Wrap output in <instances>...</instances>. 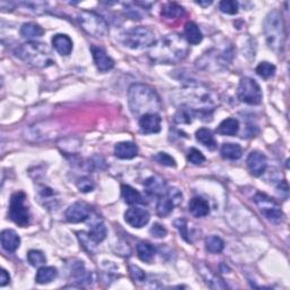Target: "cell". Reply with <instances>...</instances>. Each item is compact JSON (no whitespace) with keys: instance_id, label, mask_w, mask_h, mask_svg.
Listing matches in <instances>:
<instances>
[{"instance_id":"1","label":"cell","mask_w":290,"mask_h":290,"mask_svg":"<svg viewBox=\"0 0 290 290\" xmlns=\"http://www.w3.org/2000/svg\"><path fill=\"white\" fill-rule=\"evenodd\" d=\"M188 42L179 34H168L154 42L149 51L152 61L173 65L183 61L188 55Z\"/></svg>"},{"instance_id":"2","label":"cell","mask_w":290,"mask_h":290,"mask_svg":"<svg viewBox=\"0 0 290 290\" xmlns=\"http://www.w3.org/2000/svg\"><path fill=\"white\" fill-rule=\"evenodd\" d=\"M128 104L131 114L141 118L146 114H158L162 108L160 98L154 88L136 83L128 88Z\"/></svg>"},{"instance_id":"3","label":"cell","mask_w":290,"mask_h":290,"mask_svg":"<svg viewBox=\"0 0 290 290\" xmlns=\"http://www.w3.org/2000/svg\"><path fill=\"white\" fill-rule=\"evenodd\" d=\"M15 56L28 65L36 68H47L55 64L50 47L42 42L30 41L20 44L15 50Z\"/></svg>"},{"instance_id":"4","label":"cell","mask_w":290,"mask_h":290,"mask_svg":"<svg viewBox=\"0 0 290 290\" xmlns=\"http://www.w3.org/2000/svg\"><path fill=\"white\" fill-rule=\"evenodd\" d=\"M263 31L269 48L276 52L281 51L286 40V31L283 17L279 10H272L267 14L263 24Z\"/></svg>"},{"instance_id":"5","label":"cell","mask_w":290,"mask_h":290,"mask_svg":"<svg viewBox=\"0 0 290 290\" xmlns=\"http://www.w3.org/2000/svg\"><path fill=\"white\" fill-rule=\"evenodd\" d=\"M121 43L127 48L133 50H142L145 48H151L155 42V35L150 29L145 26H136L127 30L121 34Z\"/></svg>"},{"instance_id":"6","label":"cell","mask_w":290,"mask_h":290,"mask_svg":"<svg viewBox=\"0 0 290 290\" xmlns=\"http://www.w3.org/2000/svg\"><path fill=\"white\" fill-rule=\"evenodd\" d=\"M78 23L85 32L94 38H104L109 33V25L102 16L94 12L84 10L77 17Z\"/></svg>"},{"instance_id":"7","label":"cell","mask_w":290,"mask_h":290,"mask_svg":"<svg viewBox=\"0 0 290 290\" xmlns=\"http://www.w3.org/2000/svg\"><path fill=\"white\" fill-rule=\"evenodd\" d=\"M26 194L24 192H16L12 195L9 202L8 217L14 224L25 228L31 222L30 209L25 205Z\"/></svg>"},{"instance_id":"8","label":"cell","mask_w":290,"mask_h":290,"mask_svg":"<svg viewBox=\"0 0 290 290\" xmlns=\"http://www.w3.org/2000/svg\"><path fill=\"white\" fill-rule=\"evenodd\" d=\"M237 96L241 102L250 105L260 104L263 99L261 86L251 77L241 78L237 90Z\"/></svg>"},{"instance_id":"9","label":"cell","mask_w":290,"mask_h":290,"mask_svg":"<svg viewBox=\"0 0 290 290\" xmlns=\"http://www.w3.org/2000/svg\"><path fill=\"white\" fill-rule=\"evenodd\" d=\"M254 202L260 209L262 214L264 215L265 219L270 221L272 224H280L283 220V212L281 211L276 201L267 196L266 194L256 193L254 196Z\"/></svg>"},{"instance_id":"10","label":"cell","mask_w":290,"mask_h":290,"mask_svg":"<svg viewBox=\"0 0 290 290\" xmlns=\"http://www.w3.org/2000/svg\"><path fill=\"white\" fill-rule=\"evenodd\" d=\"M182 201L183 194L178 188L172 187L167 189V192L159 197L157 205V212L160 217H167L172 212L173 209L182 203Z\"/></svg>"},{"instance_id":"11","label":"cell","mask_w":290,"mask_h":290,"mask_svg":"<svg viewBox=\"0 0 290 290\" xmlns=\"http://www.w3.org/2000/svg\"><path fill=\"white\" fill-rule=\"evenodd\" d=\"M92 208L85 202H75L66 211V219L71 224H80L90 218Z\"/></svg>"},{"instance_id":"12","label":"cell","mask_w":290,"mask_h":290,"mask_svg":"<svg viewBox=\"0 0 290 290\" xmlns=\"http://www.w3.org/2000/svg\"><path fill=\"white\" fill-rule=\"evenodd\" d=\"M91 52L94 60V64L98 68L99 72L107 73L111 71L115 67V61L111 57H110L104 48L100 46H91Z\"/></svg>"},{"instance_id":"13","label":"cell","mask_w":290,"mask_h":290,"mask_svg":"<svg viewBox=\"0 0 290 290\" xmlns=\"http://www.w3.org/2000/svg\"><path fill=\"white\" fill-rule=\"evenodd\" d=\"M125 221L134 228H143L149 224L150 213L145 209L130 208L125 212Z\"/></svg>"},{"instance_id":"14","label":"cell","mask_w":290,"mask_h":290,"mask_svg":"<svg viewBox=\"0 0 290 290\" xmlns=\"http://www.w3.org/2000/svg\"><path fill=\"white\" fill-rule=\"evenodd\" d=\"M247 168L254 177H260L267 168L266 157L258 151H253L247 158Z\"/></svg>"},{"instance_id":"15","label":"cell","mask_w":290,"mask_h":290,"mask_svg":"<svg viewBox=\"0 0 290 290\" xmlns=\"http://www.w3.org/2000/svg\"><path fill=\"white\" fill-rule=\"evenodd\" d=\"M140 129L143 134H157L161 130V117L159 114H146L139 120Z\"/></svg>"},{"instance_id":"16","label":"cell","mask_w":290,"mask_h":290,"mask_svg":"<svg viewBox=\"0 0 290 290\" xmlns=\"http://www.w3.org/2000/svg\"><path fill=\"white\" fill-rule=\"evenodd\" d=\"M0 241H2L3 249L8 253L16 252L20 244V238L15 230L6 229L0 235Z\"/></svg>"},{"instance_id":"17","label":"cell","mask_w":290,"mask_h":290,"mask_svg":"<svg viewBox=\"0 0 290 290\" xmlns=\"http://www.w3.org/2000/svg\"><path fill=\"white\" fill-rule=\"evenodd\" d=\"M144 188L145 192L151 195V196L160 197L167 192L165 181L158 176H152L147 178L144 183Z\"/></svg>"},{"instance_id":"18","label":"cell","mask_w":290,"mask_h":290,"mask_svg":"<svg viewBox=\"0 0 290 290\" xmlns=\"http://www.w3.org/2000/svg\"><path fill=\"white\" fill-rule=\"evenodd\" d=\"M115 154L123 160L133 159L139 154V147L133 142H120L115 146Z\"/></svg>"},{"instance_id":"19","label":"cell","mask_w":290,"mask_h":290,"mask_svg":"<svg viewBox=\"0 0 290 290\" xmlns=\"http://www.w3.org/2000/svg\"><path fill=\"white\" fill-rule=\"evenodd\" d=\"M52 46L61 56H70L73 51V41L66 34H56L52 38Z\"/></svg>"},{"instance_id":"20","label":"cell","mask_w":290,"mask_h":290,"mask_svg":"<svg viewBox=\"0 0 290 290\" xmlns=\"http://www.w3.org/2000/svg\"><path fill=\"white\" fill-rule=\"evenodd\" d=\"M189 212L194 215L195 218H203L207 217L210 213V205L208 201H205L202 197H193L188 204Z\"/></svg>"},{"instance_id":"21","label":"cell","mask_w":290,"mask_h":290,"mask_svg":"<svg viewBox=\"0 0 290 290\" xmlns=\"http://www.w3.org/2000/svg\"><path fill=\"white\" fill-rule=\"evenodd\" d=\"M184 35H185V40L191 44H199L203 40V34L201 30L197 26L196 23L194 22H187L184 29Z\"/></svg>"},{"instance_id":"22","label":"cell","mask_w":290,"mask_h":290,"mask_svg":"<svg viewBox=\"0 0 290 290\" xmlns=\"http://www.w3.org/2000/svg\"><path fill=\"white\" fill-rule=\"evenodd\" d=\"M19 32L24 39L33 41L35 39L41 38L44 34V30L36 23H25L22 25Z\"/></svg>"},{"instance_id":"23","label":"cell","mask_w":290,"mask_h":290,"mask_svg":"<svg viewBox=\"0 0 290 290\" xmlns=\"http://www.w3.org/2000/svg\"><path fill=\"white\" fill-rule=\"evenodd\" d=\"M239 130V121L236 118H227L220 123L217 133L225 136H234Z\"/></svg>"},{"instance_id":"24","label":"cell","mask_w":290,"mask_h":290,"mask_svg":"<svg viewBox=\"0 0 290 290\" xmlns=\"http://www.w3.org/2000/svg\"><path fill=\"white\" fill-rule=\"evenodd\" d=\"M136 251L137 256H139L140 260L145 263H151L157 253L155 247L147 241L139 242V245L136 247Z\"/></svg>"},{"instance_id":"25","label":"cell","mask_w":290,"mask_h":290,"mask_svg":"<svg viewBox=\"0 0 290 290\" xmlns=\"http://www.w3.org/2000/svg\"><path fill=\"white\" fill-rule=\"evenodd\" d=\"M121 196H123L124 201L128 205H135V204H142L144 203L143 197L139 191H136L129 185H123L121 186Z\"/></svg>"},{"instance_id":"26","label":"cell","mask_w":290,"mask_h":290,"mask_svg":"<svg viewBox=\"0 0 290 290\" xmlns=\"http://www.w3.org/2000/svg\"><path fill=\"white\" fill-rule=\"evenodd\" d=\"M195 137H196V140L199 142V143L204 145L205 147H208L209 150L213 151L217 149V141H215L212 131L210 129L208 128L197 129L196 133H195Z\"/></svg>"},{"instance_id":"27","label":"cell","mask_w":290,"mask_h":290,"mask_svg":"<svg viewBox=\"0 0 290 290\" xmlns=\"http://www.w3.org/2000/svg\"><path fill=\"white\" fill-rule=\"evenodd\" d=\"M72 276L75 279V282L80 284H86L90 283L92 280L91 273L86 271L85 266H84L83 262L75 263L72 267Z\"/></svg>"},{"instance_id":"28","label":"cell","mask_w":290,"mask_h":290,"mask_svg":"<svg viewBox=\"0 0 290 290\" xmlns=\"http://www.w3.org/2000/svg\"><path fill=\"white\" fill-rule=\"evenodd\" d=\"M185 14V10L182 6H179L176 3H168L166 5H163V7L161 9V16L166 19H177L184 16Z\"/></svg>"},{"instance_id":"29","label":"cell","mask_w":290,"mask_h":290,"mask_svg":"<svg viewBox=\"0 0 290 290\" xmlns=\"http://www.w3.org/2000/svg\"><path fill=\"white\" fill-rule=\"evenodd\" d=\"M57 269L54 266H40V269L36 272L35 281L39 284H47L54 281L57 278Z\"/></svg>"},{"instance_id":"30","label":"cell","mask_w":290,"mask_h":290,"mask_svg":"<svg viewBox=\"0 0 290 290\" xmlns=\"http://www.w3.org/2000/svg\"><path fill=\"white\" fill-rule=\"evenodd\" d=\"M221 157L227 160H238L242 155V149L239 144L225 143L220 150Z\"/></svg>"},{"instance_id":"31","label":"cell","mask_w":290,"mask_h":290,"mask_svg":"<svg viewBox=\"0 0 290 290\" xmlns=\"http://www.w3.org/2000/svg\"><path fill=\"white\" fill-rule=\"evenodd\" d=\"M195 116H196V113L191 107H188L186 104H182V107L177 110L175 115V121L177 124L189 125L193 123Z\"/></svg>"},{"instance_id":"32","label":"cell","mask_w":290,"mask_h":290,"mask_svg":"<svg viewBox=\"0 0 290 290\" xmlns=\"http://www.w3.org/2000/svg\"><path fill=\"white\" fill-rule=\"evenodd\" d=\"M90 237L99 244V242H101L105 239V237H107V228H105L104 224L102 221L98 220L97 222H93L91 225V230H90L88 233Z\"/></svg>"},{"instance_id":"33","label":"cell","mask_w":290,"mask_h":290,"mask_svg":"<svg viewBox=\"0 0 290 290\" xmlns=\"http://www.w3.org/2000/svg\"><path fill=\"white\" fill-rule=\"evenodd\" d=\"M205 249L212 254H219L225 249V241L218 236H209L205 239Z\"/></svg>"},{"instance_id":"34","label":"cell","mask_w":290,"mask_h":290,"mask_svg":"<svg viewBox=\"0 0 290 290\" xmlns=\"http://www.w3.org/2000/svg\"><path fill=\"white\" fill-rule=\"evenodd\" d=\"M276 71H277L276 66L269 61L260 62L255 70L257 75L261 76L262 78H264V80H269V78L273 77L274 74H276Z\"/></svg>"},{"instance_id":"35","label":"cell","mask_w":290,"mask_h":290,"mask_svg":"<svg viewBox=\"0 0 290 290\" xmlns=\"http://www.w3.org/2000/svg\"><path fill=\"white\" fill-rule=\"evenodd\" d=\"M28 261L32 266L39 267V266H43L46 264L47 257L43 254V252L38 250H31L28 253Z\"/></svg>"},{"instance_id":"36","label":"cell","mask_w":290,"mask_h":290,"mask_svg":"<svg viewBox=\"0 0 290 290\" xmlns=\"http://www.w3.org/2000/svg\"><path fill=\"white\" fill-rule=\"evenodd\" d=\"M77 238L80 239V242L82 244V246L88 253L96 252L98 244L91 238V237H90L88 233H85V231H80V233H77Z\"/></svg>"},{"instance_id":"37","label":"cell","mask_w":290,"mask_h":290,"mask_svg":"<svg viewBox=\"0 0 290 290\" xmlns=\"http://www.w3.org/2000/svg\"><path fill=\"white\" fill-rule=\"evenodd\" d=\"M238 3L235 0H224L219 4V9L221 12L228 15H236L238 13Z\"/></svg>"},{"instance_id":"38","label":"cell","mask_w":290,"mask_h":290,"mask_svg":"<svg viewBox=\"0 0 290 290\" xmlns=\"http://www.w3.org/2000/svg\"><path fill=\"white\" fill-rule=\"evenodd\" d=\"M124 7H125V13H126V15H127L129 18H131V19H142V17H143V14H142V9L137 8L139 6H137L136 3L125 4Z\"/></svg>"},{"instance_id":"39","label":"cell","mask_w":290,"mask_h":290,"mask_svg":"<svg viewBox=\"0 0 290 290\" xmlns=\"http://www.w3.org/2000/svg\"><path fill=\"white\" fill-rule=\"evenodd\" d=\"M187 160L191 163H193V165L199 166V165H202V163L205 162V157L201 151L195 149V147H192V149L188 151Z\"/></svg>"},{"instance_id":"40","label":"cell","mask_w":290,"mask_h":290,"mask_svg":"<svg viewBox=\"0 0 290 290\" xmlns=\"http://www.w3.org/2000/svg\"><path fill=\"white\" fill-rule=\"evenodd\" d=\"M154 160L160 163V165L165 166V167H173L175 168L176 165V160L173 159L171 155H169L166 152H159V153H157L154 157Z\"/></svg>"},{"instance_id":"41","label":"cell","mask_w":290,"mask_h":290,"mask_svg":"<svg viewBox=\"0 0 290 290\" xmlns=\"http://www.w3.org/2000/svg\"><path fill=\"white\" fill-rule=\"evenodd\" d=\"M77 187L82 193H90V192L93 191L94 187H96V184H94V182L92 181L91 178L83 177V178L78 179Z\"/></svg>"},{"instance_id":"42","label":"cell","mask_w":290,"mask_h":290,"mask_svg":"<svg viewBox=\"0 0 290 290\" xmlns=\"http://www.w3.org/2000/svg\"><path fill=\"white\" fill-rule=\"evenodd\" d=\"M129 272H130V276L133 278V280L137 281V282H143L145 280V272L142 270L140 266H136V265H130L129 266Z\"/></svg>"},{"instance_id":"43","label":"cell","mask_w":290,"mask_h":290,"mask_svg":"<svg viewBox=\"0 0 290 290\" xmlns=\"http://www.w3.org/2000/svg\"><path fill=\"white\" fill-rule=\"evenodd\" d=\"M175 226H176V228L179 230V233H181L183 238L185 239L186 241L191 242V239L188 238V228H187L186 220L183 219V218L178 219V220L175 221Z\"/></svg>"},{"instance_id":"44","label":"cell","mask_w":290,"mask_h":290,"mask_svg":"<svg viewBox=\"0 0 290 290\" xmlns=\"http://www.w3.org/2000/svg\"><path fill=\"white\" fill-rule=\"evenodd\" d=\"M150 234L154 237V238H163V237H166L168 231L167 229L160 224H154L153 226L151 227L150 229Z\"/></svg>"},{"instance_id":"45","label":"cell","mask_w":290,"mask_h":290,"mask_svg":"<svg viewBox=\"0 0 290 290\" xmlns=\"http://www.w3.org/2000/svg\"><path fill=\"white\" fill-rule=\"evenodd\" d=\"M9 281H10V277L8 272L3 269L2 272H0V286L5 287L7 283H9Z\"/></svg>"},{"instance_id":"46","label":"cell","mask_w":290,"mask_h":290,"mask_svg":"<svg viewBox=\"0 0 290 290\" xmlns=\"http://www.w3.org/2000/svg\"><path fill=\"white\" fill-rule=\"evenodd\" d=\"M196 4L199 5V6L207 7V6H210V5H212V2H196Z\"/></svg>"}]
</instances>
